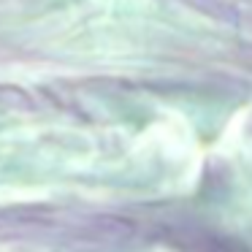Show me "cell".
<instances>
[{"instance_id":"1","label":"cell","mask_w":252,"mask_h":252,"mask_svg":"<svg viewBox=\"0 0 252 252\" xmlns=\"http://www.w3.org/2000/svg\"><path fill=\"white\" fill-rule=\"evenodd\" d=\"M158 230L109 209L63 203L0 206V247L52 252H120L147 244Z\"/></svg>"}]
</instances>
